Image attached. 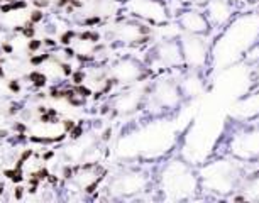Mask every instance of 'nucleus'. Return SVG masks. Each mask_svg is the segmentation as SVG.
<instances>
[{"mask_svg":"<svg viewBox=\"0 0 259 203\" xmlns=\"http://www.w3.org/2000/svg\"><path fill=\"white\" fill-rule=\"evenodd\" d=\"M154 178L143 168H122L110 176L107 183V193L115 200H134L151 191Z\"/></svg>","mask_w":259,"mask_h":203,"instance_id":"4","label":"nucleus"},{"mask_svg":"<svg viewBox=\"0 0 259 203\" xmlns=\"http://www.w3.org/2000/svg\"><path fill=\"white\" fill-rule=\"evenodd\" d=\"M104 175L105 171L100 166V163H80L73 169V175L68 183L83 195V193L94 191L100 185V181L104 180Z\"/></svg>","mask_w":259,"mask_h":203,"instance_id":"14","label":"nucleus"},{"mask_svg":"<svg viewBox=\"0 0 259 203\" xmlns=\"http://www.w3.org/2000/svg\"><path fill=\"white\" fill-rule=\"evenodd\" d=\"M107 36L110 41L122 46H139L144 44L151 36V26L146 22L127 16L125 19L115 21L107 29Z\"/></svg>","mask_w":259,"mask_h":203,"instance_id":"10","label":"nucleus"},{"mask_svg":"<svg viewBox=\"0 0 259 203\" xmlns=\"http://www.w3.org/2000/svg\"><path fill=\"white\" fill-rule=\"evenodd\" d=\"M183 102L185 98L180 90L178 80L171 76H161L153 83H149L144 109L154 115H164L178 110Z\"/></svg>","mask_w":259,"mask_h":203,"instance_id":"5","label":"nucleus"},{"mask_svg":"<svg viewBox=\"0 0 259 203\" xmlns=\"http://www.w3.org/2000/svg\"><path fill=\"white\" fill-rule=\"evenodd\" d=\"M226 154L247 164L259 161V120L237 124L236 130L227 137Z\"/></svg>","mask_w":259,"mask_h":203,"instance_id":"6","label":"nucleus"},{"mask_svg":"<svg viewBox=\"0 0 259 203\" xmlns=\"http://www.w3.org/2000/svg\"><path fill=\"white\" fill-rule=\"evenodd\" d=\"M154 188L168 201L192 200L202 191L198 171L180 158H171L161 164L154 176Z\"/></svg>","mask_w":259,"mask_h":203,"instance_id":"2","label":"nucleus"},{"mask_svg":"<svg viewBox=\"0 0 259 203\" xmlns=\"http://www.w3.org/2000/svg\"><path fill=\"white\" fill-rule=\"evenodd\" d=\"M146 66L149 68V71L154 70V68H158L161 71L185 70L182 46H180L178 37L159 39L158 42H154V46L149 51L148 65Z\"/></svg>","mask_w":259,"mask_h":203,"instance_id":"11","label":"nucleus"},{"mask_svg":"<svg viewBox=\"0 0 259 203\" xmlns=\"http://www.w3.org/2000/svg\"><path fill=\"white\" fill-rule=\"evenodd\" d=\"M237 195V200H249V201H259V173L247 175L246 180L242 181Z\"/></svg>","mask_w":259,"mask_h":203,"instance_id":"19","label":"nucleus"},{"mask_svg":"<svg viewBox=\"0 0 259 203\" xmlns=\"http://www.w3.org/2000/svg\"><path fill=\"white\" fill-rule=\"evenodd\" d=\"M203 12L207 16L212 29H219V31H222L237 16V9L234 0H208L203 6Z\"/></svg>","mask_w":259,"mask_h":203,"instance_id":"15","label":"nucleus"},{"mask_svg":"<svg viewBox=\"0 0 259 203\" xmlns=\"http://www.w3.org/2000/svg\"><path fill=\"white\" fill-rule=\"evenodd\" d=\"M229 115L237 124H247L259 120V90L239 98L231 107Z\"/></svg>","mask_w":259,"mask_h":203,"instance_id":"17","label":"nucleus"},{"mask_svg":"<svg viewBox=\"0 0 259 203\" xmlns=\"http://www.w3.org/2000/svg\"><path fill=\"white\" fill-rule=\"evenodd\" d=\"M203 75H205L203 71L187 70V68H185L183 75L178 78L180 90H182L185 100L197 98V96H200L205 91V76Z\"/></svg>","mask_w":259,"mask_h":203,"instance_id":"18","label":"nucleus"},{"mask_svg":"<svg viewBox=\"0 0 259 203\" xmlns=\"http://www.w3.org/2000/svg\"><path fill=\"white\" fill-rule=\"evenodd\" d=\"M122 11L127 12V16L139 19L153 27L171 21L169 7L164 0H124Z\"/></svg>","mask_w":259,"mask_h":203,"instance_id":"8","label":"nucleus"},{"mask_svg":"<svg viewBox=\"0 0 259 203\" xmlns=\"http://www.w3.org/2000/svg\"><path fill=\"white\" fill-rule=\"evenodd\" d=\"M75 127V124H66V120L58 122V120H50L46 117H41L36 122H32L27 127V134L31 135V139L37 142H58L63 141L66 137L68 132H71V129Z\"/></svg>","mask_w":259,"mask_h":203,"instance_id":"13","label":"nucleus"},{"mask_svg":"<svg viewBox=\"0 0 259 203\" xmlns=\"http://www.w3.org/2000/svg\"><path fill=\"white\" fill-rule=\"evenodd\" d=\"M178 41L182 46L185 68L205 73L207 68H210V49H212V44L207 41V36L182 32Z\"/></svg>","mask_w":259,"mask_h":203,"instance_id":"7","label":"nucleus"},{"mask_svg":"<svg viewBox=\"0 0 259 203\" xmlns=\"http://www.w3.org/2000/svg\"><path fill=\"white\" fill-rule=\"evenodd\" d=\"M177 24L182 29V32H188V34L208 36L210 31H212V26H210L203 9H197V7L182 9L177 14Z\"/></svg>","mask_w":259,"mask_h":203,"instance_id":"16","label":"nucleus"},{"mask_svg":"<svg viewBox=\"0 0 259 203\" xmlns=\"http://www.w3.org/2000/svg\"><path fill=\"white\" fill-rule=\"evenodd\" d=\"M148 86L149 85H146L144 81L124 86V90L115 93V96H112V100L109 102V107L112 109V112L115 115L127 117V115H133L138 112V110L144 109Z\"/></svg>","mask_w":259,"mask_h":203,"instance_id":"12","label":"nucleus"},{"mask_svg":"<svg viewBox=\"0 0 259 203\" xmlns=\"http://www.w3.org/2000/svg\"><path fill=\"white\" fill-rule=\"evenodd\" d=\"M236 2V0H234ZM242 2H256V0H242Z\"/></svg>","mask_w":259,"mask_h":203,"instance_id":"21","label":"nucleus"},{"mask_svg":"<svg viewBox=\"0 0 259 203\" xmlns=\"http://www.w3.org/2000/svg\"><path fill=\"white\" fill-rule=\"evenodd\" d=\"M259 44V12L237 14L210 49V68L224 70L239 60H244L254 46Z\"/></svg>","mask_w":259,"mask_h":203,"instance_id":"1","label":"nucleus"},{"mask_svg":"<svg viewBox=\"0 0 259 203\" xmlns=\"http://www.w3.org/2000/svg\"><path fill=\"white\" fill-rule=\"evenodd\" d=\"M122 2H124V0H122Z\"/></svg>","mask_w":259,"mask_h":203,"instance_id":"22","label":"nucleus"},{"mask_svg":"<svg viewBox=\"0 0 259 203\" xmlns=\"http://www.w3.org/2000/svg\"><path fill=\"white\" fill-rule=\"evenodd\" d=\"M246 166L247 163L239 161L229 154L219 156L197 169L200 188L202 191L219 198H231L234 193L239 191L242 181L246 180Z\"/></svg>","mask_w":259,"mask_h":203,"instance_id":"3","label":"nucleus"},{"mask_svg":"<svg viewBox=\"0 0 259 203\" xmlns=\"http://www.w3.org/2000/svg\"><path fill=\"white\" fill-rule=\"evenodd\" d=\"M2 161H4V154H2V149H0V168H2Z\"/></svg>","mask_w":259,"mask_h":203,"instance_id":"20","label":"nucleus"},{"mask_svg":"<svg viewBox=\"0 0 259 203\" xmlns=\"http://www.w3.org/2000/svg\"><path fill=\"white\" fill-rule=\"evenodd\" d=\"M107 75H109L112 85L129 86L148 78L149 68L146 66V63L138 60L136 56L127 55L112 61L110 66L107 68Z\"/></svg>","mask_w":259,"mask_h":203,"instance_id":"9","label":"nucleus"}]
</instances>
